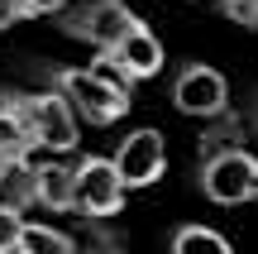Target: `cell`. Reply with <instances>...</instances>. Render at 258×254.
I'll use <instances>...</instances> for the list:
<instances>
[{"mask_svg": "<svg viewBox=\"0 0 258 254\" xmlns=\"http://www.w3.org/2000/svg\"><path fill=\"white\" fill-rule=\"evenodd\" d=\"M196 187L215 207L258 201V154L244 144V115L225 111L196 134Z\"/></svg>", "mask_w": 258, "mask_h": 254, "instance_id": "6da1fadb", "label": "cell"}, {"mask_svg": "<svg viewBox=\"0 0 258 254\" xmlns=\"http://www.w3.org/2000/svg\"><path fill=\"white\" fill-rule=\"evenodd\" d=\"M43 82L53 91H62L72 101V111L91 125H115L134 106V86L120 82L115 72H105V67H96V63L91 67H43Z\"/></svg>", "mask_w": 258, "mask_h": 254, "instance_id": "7a4b0ae2", "label": "cell"}, {"mask_svg": "<svg viewBox=\"0 0 258 254\" xmlns=\"http://www.w3.org/2000/svg\"><path fill=\"white\" fill-rule=\"evenodd\" d=\"M10 101L24 115V125L34 130L43 154H77V144H82V115L72 111V101L62 91H53V86H43V91H10Z\"/></svg>", "mask_w": 258, "mask_h": 254, "instance_id": "3957f363", "label": "cell"}, {"mask_svg": "<svg viewBox=\"0 0 258 254\" xmlns=\"http://www.w3.org/2000/svg\"><path fill=\"white\" fill-rule=\"evenodd\" d=\"M134 24H139V15L124 0H77V5H67L62 15H57V29H62L67 38H77V43H86L91 53L115 48Z\"/></svg>", "mask_w": 258, "mask_h": 254, "instance_id": "277c9868", "label": "cell"}, {"mask_svg": "<svg viewBox=\"0 0 258 254\" xmlns=\"http://www.w3.org/2000/svg\"><path fill=\"white\" fill-rule=\"evenodd\" d=\"M10 187H15L19 207H43L53 216L77 211V163H62L57 154H48L38 163H24Z\"/></svg>", "mask_w": 258, "mask_h": 254, "instance_id": "5b68a950", "label": "cell"}, {"mask_svg": "<svg viewBox=\"0 0 258 254\" xmlns=\"http://www.w3.org/2000/svg\"><path fill=\"white\" fill-rule=\"evenodd\" d=\"M124 197H129V182L120 178L115 159H101V154H82L77 159V211L86 221L120 216Z\"/></svg>", "mask_w": 258, "mask_h": 254, "instance_id": "8992f818", "label": "cell"}, {"mask_svg": "<svg viewBox=\"0 0 258 254\" xmlns=\"http://www.w3.org/2000/svg\"><path fill=\"white\" fill-rule=\"evenodd\" d=\"M172 106L182 115H196V120H220L225 111H234L230 106V82L211 63H182L172 72Z\"/></svg>", "mask_w": 258, "mask_h": 254, "instance_id": "52a82bcc", "label": "cell"}, {"mask_svg": "<svg viewBox=\"0 0 258 254\" xmlns=\"http://www.w3.org/2000/svg\"><path fill=\"white\" fill-rule=\"evenodd\" d=\"M163 43H158V34L139 19L134 29L120 38L115 48H105V53H96V67H105V72H115L120 82L129 86H139V82H148V77H158L163 72Z\"/></svg>", "mask_w": 258, "mask_h": 254, "instance_id": "ba28073f", "label": "cell"}, {"mask_svg": "<svg viewBox=\"0 0 258 254\" xmlns=\"http://www.w3.org/2000/svg\"><path fill=\"white\" fill-rule=\"evenodd\" d=\"M110 159H115V168H120V178L129 182V192L134 187H153L167 173V139L153 125H144V130H129L124 139L115 144Z\"/></svg>", "mask_w": 258, "mask_h": 254, "instance_id": "9c48e42d", "label": "cell"}, {"mask_svg": "<svg viewBox=\"0 0 258 254\" xmlns=\"http://www.w3.org/2000/svg\"><path fill=\"white\" fill-rule=\"evenodd\" d=\"M0 154H10L15 163H34V154H43L38 139H34V130L24 125V115L15 111L10 91L0 96Z\"/></svg>", "mask_w": 258, "mask_h": 254, "instance_id": "30bf717a", "label": "cell"}, {"mask_svg": "<svg viewBox=\"0 0 258 254\" xmlns=\"http://www.w3.org/2000/svg\"><path fill=\"white\" fill-rule=\"evenodd\" d=\"M10 254H77V240L67 235V230H57V226H38V221H29V226L19 230V240H15Z\"/></svg>", "mask_w": 258, "mask_h": 254, "instance_id": "8fae6325", "label": "cell"}, {"mask_svg": "<svg viewBox=\"0 0 258 254\" xmlns=\"http://www.w3.org/2000/svg\"><path fill=\"white\" fill-rule=\"evenodd\" d=\"M167 254H234V249H230V240H225L220 230H211V226H177Z\"/></svg>", "mask_w": 258, "mask_h": 254, "instance_id": "7c38bea8", "label": "cell"}, {"mask_svg": "<svg viewBox=\"0 0 258 254\" xmlns=\"http://www.w3.org/2000/svg\"><path fill=\"white\" fill-rule=\"evenodd\" d=\"M29 221H24V207L19 201H0V254H10L15 249V240H19V230H24Z\"/></svg>", "mask_w": 258, "mask_h": 254, "instance_id": "4fadbf2b", "label": "cell"}, {"mask_svg": "<svg viewBox=\"0 0 258 254\" xmlns=\"http://www.w3.org/2000/svg\"><path fill=\"white\" fill-rule=\"evenodd\" d=\"M215 10H220L230 24H239V29H258V0H215Z\"/></svg>", "mask_w": 258, "mask_h": 254, "instance_id": "5bb4252c", "label": "cell"}, {"mask_svg": "<svg viewBox=\"0 0 258 254\" xmlns=\"http://www.w3.org/2000/svg\"><path fill=\"white\" fill-rule=\"evenodd\" d=\"M29 19H38V10L29 5V0H0V29H10V24H29Z\"/></svg>", "mask_w": 258, "mask_h": 254, "instance_id": "9a60e30c", "label": "cell"}, {"mask_svg": "<svg viewBox=\"0 0 258 254\" xmlns=\"http://www.w3.org/2000/svg\"><path fill=\"white\" fill-rule=\"evenodd\" d=\"M19 168H24V163H15V159H10V154H0V187H10Z\"/></svg>", "mask_w": 258, "mask_h": 254, "instance_id": "2e32d148", "label": "cell"}, {"mask_svg": "<svg viewBox=\"0 0 258 254\" xmlns=\"http://www.w3.org/2000/svg\"><path fill=\"white\" fill-rule=\"evenodd\" d=\"M29 5H34L38 15H62V10L72 5V0H29Z\"/></svg>", "mask_w": 258, "mask_h": 254, "instance_id": "e0dca14e", "label": "cell"}, {"mask_svg": "<svg viewBox=\"0 0 258 254\" xmlns=\"http://www.w3.org/2000/svg\"><path fill=\"white\" fill-rule=\"evenodd\" d=\"M96 254H124L120 245H101V249H96Z\"/></svg>", "mask_w": 258, "mask_h": 254, "instance_id": "ac0fdd59", "label": "cell"}, {"mask_svg": "<svg viewBox=\"0 0 258 254\" xmlns=\"http://www.w3.org/2000/svg\"><path fill=\"white\" fill-rule=\"evenodd\" d=\"M253 130H258V96H253Z\"/></svg>", "mask_w": 258, "mask_h": 254, "instance_id": "d6986e66", "label": "cell"}]
</instances>
